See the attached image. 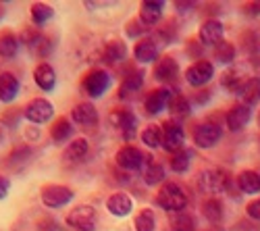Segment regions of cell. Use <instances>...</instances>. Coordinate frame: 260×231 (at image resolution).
Returning <instances> with one entry per match:
<instances>
[{
    "label": "cell",
    "mask_w": 260,
    "mask_h": 231,
    "mask_svg": "<svg viewBox=\"0 0 260 231\" xmlns=\"http://www.w3.org/2000/svg\"><path fill=\"white\" fill-rule=\"evenodd\" d=\"M156 202H158L160 208H165L167 213H181L185 208V204H187V198H185V192L177 183L169 181V183H165L160 187V192L156 196Z\"/></svg>",
    "instance_id": "cell-1"
},
{
    "label": "cell",
    "mask_w": 260,
    "mask_h": 231,
    "mask_svg": "<svg viewBox=\"0 0 260 231\" xmlns=\"http://www.w3.org/2000/svg\"><path fill=\"white\" fill-rule=\"evenodd\" d=\"M229 183H231L229 175L219 169H206L198 175V185L206 194H221L229 187Z\"/></svg>",
    "instance_id": "cell-2"
},
{
    "label": "cell",
    "mask_w": 260,
    "mask_h": 231,
    "mask_svg": "<svg viewBox=\"0 0 260 231\" xmlns=\"http://www.w3.org/2000/svg\"><path fill=\"white\" fill-rule=\"evenodd\" d=\"M183 140H185V134L177 121H167L162 125V148L167 152L175 154V152L183 150Z\"/></svg>",
    "instance_id": "cell-3"
},
{
    "label": "cell",
    "mask_w": 260,
    "mask_h": 231,
    "mask_svg": "<svg viewBox=\"0 0 260 231\" xmlns=\"http://www.w3.org/2000/svg\"><path fill=\"white\" fill-rule=\"evenodd\" d=\"M67 223L73 229H79V231H92L94 225H96V211H94V206H88V204L75 206L73 211L69 213V217H67Z\"/></svg>",
    "instance_id": "cell-4"
},
{
    "label": "cell",
    "mask_w": 260,
    "mask_h": 231,
    "mask_svg": "<svg viewBox=\"0 0 260 231\" xmlns=\"http://www.w3.org/2000/svg\"><path fill=\"white\" fill-rule=\"evenodd\" d=\"M221 138H223L221 127L212 121H206L193 129V142H196V146H200V148H212V146L221 142Z\"/></svg>",
    "instance_id": "cell-5"
},
{
    "label": "cell",
    "mask_w": 260,
    "mask_h": 231,
    "mask_svg": "<svg viewBox=\"0 0 260 231\" xmlns=\"http://www.w3.org/2000/svg\"><path fill=\"white\" fill-rule=\"evenodd\" d=\"M23 115H25L27 121L40 125V123H46V121L52 119V115H54V107H52L48 100H44V98H36V100H31L27 107L23 109Z\"/></svg>",
    "instance_id": "cell-6"
},
{
    "label": "cell",
    "mask_w": 260,
    "mask_h": 231,
    "mask_svg": "<svg viewBox=\"0 0 260 231\" xmlns=\"http://www.w3.org/2000/svg\"><path fill=\"white\" fill-rule=\"evenodd\" d=\"M73 198V192L64 185H46L42 187V202L48 208H60L64 204H69Z\"/></svg>",
    "instance_id": "cell-7"
},
{
    "label": "cell",
    "mask_w": 260,
    "mask_h": 231,
    "mask_svg": "<svg viewBox=\"0 0 260 231\" xmlns=\"http://www.w3.org/2000/svg\"><path fill=\"white\" fill-rule=\"evenodd\" d=\"M212 75H214L212 62H208V60H198V62H193V65L187 69L185 79H187L189 86L202 88V86H206V83L212 79Z\"/></svg>",
    "instance_id": "cell-8"
},
{
    "label": "cell",
    "mask_w": 260,
    "mask_h": 231,
    "mask_svg": "<svg viewBox=\"0 0 260 231\" xmlns=\"http://www.w3.org/2000/svg\"><path fill=\"white\" fill-rule=\"evenodd\" d=\"M108 86H111V77H108V73L102 71V69L90 71L83 79V90L88 92V96H92V98L102 96L108 90Z\"/></svg>",
    "instance_id": "cell-9"
},
{
    "label": "cell",
    "mask_w": 260,
    "mask_h": 231,
    "mask_svg": "<svg viewBox=\"0 0 260 231\" xmlns=\"http://www.w3.org/2000/svg\"><path fill=\"white\" fill-rule=\"evenodd\" d=\"M111 123L123 134L125 140H132L138 134V117L132 111H113L111 113Z\"/></svg>",
    "instance_id": "cell-10"
},
{
    "label": "cell",
    "mask_w": 260,
    "mask_h": 231,
    "mask_svg": "<svg viewBox=\"0 0 260 231\" xmlns=\"http://www.w3.org/2000/svg\"><path fill=\"white\" fill-rule=\"evenodd\" d=\"M115 160L125 171H138L144 167V154L138 148H134V146H125V148H121L117 152Z\"/></svg>",
    "instance_id": "cell-11"
},
{
    "label": "cell",
    "mask_w": 260,
    "mask_h": 231,
    "mask_svg": "<svg viewBox=\"0 0 260 231\" xmlns=\"http://www.w3.org/2000/svg\"><path fill=\"white\" fill-rule=\"evenodd\" d=\"M171 98H173V94H171L169 88H158V90H154V92L148 94V98H146V102H144V109H146L148 115H158L160 111L169 109Z\"/></svg>",
    "instance_id": "cell-12"
},
{
    "label": "cell",
    "mask_w": 260,
    "mask_h": 231,
    "mask_svg": "<svg viewBox=\"0 0 260 231\" xmlns=\"http://www.w3.org/2000/svg\"><path fill=\"white\" fill-rule=\"evenodd\" d=\"M223 23L221 21H216V19H208L202 23L200 27V42L206 46H216V44H221L223 42Z\"/></svg>",
    "instance_id": "cell-13"
},
{
    "label": "cell",
    "mask_w": 260,
    "mask_h": 231,
    "mask_svg": "<svg viewBox=\"0 0 260 231\" xmlns=\"http://www.w3.org/2000/svg\"><path fill=\"white\" fill-rule=\"evenodd\" d=\"M162 9H165L162 0H148V3H142L140 21L146 27H154L158 21L162 19Z\"/></svg>",
    "instance_id": "cell-14"
},
{
    "label": "cell",
    "mask_w": 260,
    "mask_h": 231,
    "mask_svg": "<svg viewBox=\"0 0 260 231\" xmlns=\"http://www.w3.org/2000/svg\"><path fill=\"white\" fill-rule=\"evenodd\" d=\"M71 117L77 125H81V127H94V125L98 123V111H96V107L92 102H79L73 109Z\"/></svg>",
    "instance_id": "cell-15"
},
{
    "label": "cell",
    "mask_w": 260,
    "mask_h": 231,
    "mask_svg": "<svg viewBox=\"0 0 260 231\" xmlns=\"http://www.w3.org/2000/svg\"><path fill=\"white\" fill-rule=\"evenodd\" d=\"M252 119V111L246 104H237L227 113V127L231 131H242Z\"/></svg>",
    "instance_id": "cell-16"
},
{
    "label": "cell",
    "mask_w": 260,
    "mask_h": 231,
    "mask_svg": "<svg viewBox=\"0 0 260 231\" xmlns=\"http://www.w3.org/2000/svg\"><path fill=\"white\" fill-rule=\"evenodd\" d=\"M179 75V65H177V60L175 58H171V56H165L156 62V67H154V77L162 83H169V81H175Z\"/></svg>",
    "instance_id": "cell-17"
},
{
    "label": "cell",
    "mask_w": 260,
    "mask_h": 231,
    "mask_svg": "<svg viewBox=\"0 0 260 231\" xmlns=\"http://www.w3.org/2000/svg\"><path fill=\"white\" fill-rule=\"evenodd\" d=\"M106 208H108V213H113L115 217H127L129 213H132L134 202H132V198H129L127 194L117 192V194H113L111 198H108Z\"/></svg>",
    "instance_id": "cell-18"
},
{
    "label": "cell",
    "mask_w": 260,
    "mask_h": 231,
    "mask_svg": "<svg viewBox=\"0 0 260 231\" xmlns=\"http://www.w3.org/2000/svg\"><path fill=\"white\" fill-rule=\"evenodd\" d=\"M34 79H36L40 90L50 92L54 88V83H56V73H54V69L48 65V62H42V65H38L36 71H34Z\"/></svg>",
    "instance_id": "cell-19"
},
{
    "label": "cell",
    "mask_w": 260,
    "mask_h": 231,
    "mask_svg": "<svg viewBox=\"0 0 260 231\" xmlns=\"http://www.w3.org/2000/svg\"><path fill=\"white\" fill-rule=\"evenodd\" d=\"M144 86V73L142 71H134L129 73L123 81H121V88H119V98H132L136 96Z\"/></svg>",
    "instance_id": "cell-20"
},
{
    "label": "cell",
    "mask_w": 260,
    "mask_h": 231,
    "mask_svg": "<svg viewBox=\"0 0 260 231\" xmlns=\"http://www.w3.org/2000/svg\"><path fill=\"white\" fill-rule=\"evenodd\" d=\"M19 94V79L5 71V73H0V100L3 102H13Z\"/></svg>",
    "instance_id": "cell-21"
},
{
    "label": "cell",
    "mask_w": 260,
    "mask_h": 231,
    "mask_svg": "<svg viewBox=\"0 0 260 231\" xmlns=\"http://www.w3.org/2000/svg\"><path fill=\"white\" fill-rule=\"evenodd\" d=\"M136 58L140 62H154L158 58V46L152 38H144L136 44Z\"/></svg>",
    "instance_id": "cell-22"
},
{
    "label": "cell",
    "mask_w": 260,
    "mask_h": 231,
    "mask_svg": "<svg viewBox=\"0 0 260 231\" xmlns=\"http://www.w3.org/2000/svg\"><path fill=\"white\" fill-rule=\"evenodd\" d=\"M88 152H90V144H88V140L79 138V140H73V142L67 146V150H64L62 158L67 160V162H81L85 156H88Z\"/></svg>",
    "instance_id": "cell-23"
},
{
    "label": "cell",
    "mask_w": 260,
    "mask_h": 231,
    "mask_svg": "<svg viewBox=\"0 0 260 231\" xmlns=\"http://www.w3.org/2000/svg\"><path fill=\"white\" fill-rule=\"evenodd\" d=\"M242 96L244 104L246 107H252V104H256L260 100V79L258 77H250L244 81V86L240 88V92H237Z\"/></svg>",
    "instance_id": "cell-24"
},
{
    "label": "cell",
    "mask_w": 260,
    "mask_h": 231,
    "mask_svg": "<svg viewBox=\"0 0 260 231\" xmlns=\"http://www.w3.org/2000/svg\"><path fill=\"white\" fill-rule=\"evenodd\" d=\"M235 181L244 194H258L260 192V173H256V171H242L235 177Z\"/></svg>",
    "instance_id": "cell-25"
},
{
    "label": "cell",
    "mask_w": 260,
    "mask_h": 231,
    "mask_svg": "<svg viewBox=\"0 0 260 231\" xmlns=\"http://www.w3.org/2000/svg\"><path fill=\"white\" fill-rule=\"evenodd\" d=\"M169 113L173 117V121H181V119H187L189 113H191V107L185 96H179V94H173L171 102H169Z\"/></svg>",
    "instance_id": "cell-26"
},
{
    "label": "cell",
    "mask_w": 260,
    "mask_h": 231,
    "mask_svg": "<svg viewBox=\"0 0 260 231\" xmlns=\"http://www.w3.org/2000/svg\"><path fill=\"white\" fill-rule=\"evenodd\" d=\"M202 213H204V217H206L208 223L219 225L223 221V202L219 198H208L202 204Z\"/></svg>",
    "instance_id": "cell-27"
},
{
    "label": "cell",
    "mask_w": 260,
    "mask_h": 231,
    "mask_svg": "<svg viewBox=\"0 0 260 231\" xmlns=\"http://www.w3.org/2000/svg\"><path fill=\"white\" fill-rule=\"evenodd\" d=\"M19 52V38L11 31H0V56L13 58Z\"/></svg>",
    "instance_id": "cell-28"
},
{
    "label": "cell",
    "mask_w": 260,
    "mask_h": 231,
    "mask_svg": "<svg viewBox=\"0 0 260 231\" xmlns=\"http://www.w3.org/2000/svg\"><path fill=\"white\" fill-rule=\"evenodd\" d=\"M142 177H144L146 185H158V183L165 179V169H162V164L148 160V164L142 167Z\"/></svg>",
    "instance_id": "cell-29"
},
{
    "label": "cell",
    "mask_w": 260,
    "mask_h": 231,
    "mask_svg": "<svg viewBox=\"0 0 260 231\" xmlns=\"http://www.w3.org/2000/svg\"><path fill=\"white\" fill-rule=\"evenodd\" d=\"M171 227L175 231H196V219L189 213H173L171 215Z\"/></svg>",
    "instance_id": "cell-30"
},
{
    "label": "cell",
    "mask_w": 260,
    "mask_h": 231,
    "mask_svg": "<svg viewBox=\"0 0 260 231\" xmlns=\"http://www.w3.org/2000/svg\"><path fill=\"white\" fill-rule=\"evenodd\" d=\"M142 142L148 146V148H160L162 146V127H158V125H148V127L142 131Z\"/></svg>",
    "instance_id": "cell-31"
},
{
    "label": "cell",
    "mask_w": 260,
    "mask_h": 231,
    "mask_svg": "<svg viewBox=\"0 0 260 231\" xmlns=\"http://www.w3.org/2000/svg\"><path fill=\"white\" fill-rule=\"evenodd\" d=\"M104 58L108 60V62H119V60H123L125 58V54H127V48H125V44L123 42H119V40H115V42H108V44L104 46Z\"/></svg>",
    "instance_id": "cell-32"
},
{
    "label": "cell",
    "mask_w": 260,
    "mask_h": 231,
    "mask_svg": "<svg viewBox=\"0 0 260 231\" xmlns=\"http://www.w3.org/2000/svg\"><path fill=\"white\" fill-rule=\"evenodd\" d=\"M71 121L67 119H58L54 125H52V129H50V136L54 142H64V140H69L71 138Z\"/></svg>",
    "instance_id": "cell-33"
},
{
    "label": "cell",
    "mask_w": 260,
    "mask_h": 231,
    "mask_svg": "<svg viewBox=\"0 0 260 231\" xmlns=\"http://www.w3.org/2000/svg\"><path fill=\"white\" fill-rule=\"evenodd\" d=\"M214 58H216V62H221V65H229V62H233V58H235L233 44H229V42H221V44H216Z\"/></svg>",
    "instance_id": "cell-34"
},
{
    "label": "cell",
    "mask_w": 260,
    "mask_h": 231,
    "mask_svg": "<svg viewBox=\"0 0 260 231\" xmlns=\"http://www.w3.org/2000/svg\"><path fill=\"white\" fill-rule=\"evenodd\" d=\"M52 15H54V11H52L48 5H44V3H36V5H31V19H34V23H38V25H42V23H46V21H50Z\"/></svg>",
    "instance_id": "cell-35"
},
{
    "label": "cell",
    "mask_w": 260,
    "mask_h": 231,
    "mask_svg": "<svg viewBox=\"0 0 260 231\" xmlns=\"http://www.w3.org/2000/svg\"><path fill=\"white\" fill-rule=\"evenodd\" d=\"M244 81L246 79H242V75L240 73H237V71H233V69H229L227 73H223L221 75V83H223V86L229 90V92H240V88L244 86Z\"/></svg>",
    "instance_id": "cell-36"
},
{
    "label": "cell",
    "mask_w": 260,
    "mask_h": 231,
    "mask_svg": "<svg viewBox=\"0 0 260 231\" xmlns=\"http://www.w3.org/2000/svg\"><path fill=\"white\" fill-rule=\"evenodd\" d=\"M189 152L187 150H179L175 154H171V171L175 173H185L189 169Z\"/></svg>",
    "instance_id": "cell-37"
},
{
    "label": "cell",
    "mask_w": 260,
    "mask_h": 231,
    "mask_svg": "<svg viewBox=\"0 0 260 231\" xmlns=\"http://www.w3.org/2000/svg\"><path fill=\"white\" fill-rule=\"evenodd\" d=\"M136 229L138 231H156V219H154L152 211L144 208V211L136 217Z\"/></svg>",
    "instance_id": "cell-38"
},
{
    "label": "cell",
    "mask_w": 260,
    "mask_h": 231,
    "mask_svg": "<svg viewBox=\"0 0 260 231\" xmlns=\"http://www.w3.org/2000/svg\"><path fill=\"white\" fill-rule=\"evenodd\" d=\"M244 46H246L250 52H260V31H258V29H250V31L244 36Z\"/></svg>",
    "instance_id": "cell-39"
},
{
    "label": "cell",
    "mask_w": 260,
    "mask_h": 231,
    "mask_svg": "<svg viewBox=\"0 0 260 231\" xmlns=\"http://www.w3.org/2000/svg\"><path fill=\"white\" fill-rule=\"evenodd\" d=\"M31 48H34L40 56H46V54H50V52H52V42H50L48 38H44V36H38V38L34 40Z\"/></svg>",
    "instance_id": "cell-40"
},
{
    "label": "cell",
    "mask_w": 260,
    "mask_h": 231,
    "mask_svg": "<svg viewBox=\"0 0 260 231\" xmlns=\"http://www.w3.org/2000/svg\"><path fill=\"white\" fill-rule=\"evenodd\" d=\"M31 156V150L27 148V146H21V148H17L13 154H11V164H15V162H25L27 158Z\"/></svg>",
    "instance_id": "cell-41"
},
{
    "label": "cell",
    "mask_w": 260,
    "mask_h": 231,
    "mask_svg": "<svg viewBox=\"0 0 260 231\" xmlns=\"http://www.w3.org/2000/svg\"><path fill=\"white\" fill-rule=\"evenodd\" d=\"M246 213H248L250 219L260 221V198H258V200H252V202L246 206Z\"/></svg>",
    "instance_id": "cell-42"
},
{
    "label": "cell",
    "mask_w": 260,
    "mask_h": 231,
    "mask_svg": "<svg viewBox=\"0 0 260 231\" xmlns=\"http://www.w3.org/2000/svg\"><path fill=\"white\" fill-rule=\"evenodd\" d=\"M127 27H129V29H127V34H129V36H134V38H136V36H140V34H144V31H146V29H144V27H146V25H144V23H142V21H140V23H138V21H132V23H129V25H127Z\"/></svg>",
    "instance_id": "cell-43"
},
{
    "label": "cell",
    "mask_w": 260,
    "mask_h": 231,
    "mask_svg": "<svg viewBox=\"0 0 260 231\" xmlns=\"http://www.w3.org/2000/svg\"><path fill=\"white\" fill-rule=\"evenodd\" d=\"M244 11H246V15H250V17H260V3H248V5L244 7Z\"/></svg>",
    "instance_id": "cell-44"
},
{
    "label": "cell",
    "mask_w": 260,
    "mask_h": 231,
    "mask_svg": "<svg viewBox=\"0 0 260 231\" xmlns=\"http://www.w3.org/2000/svg\"><path fill=\"white\" fill-rule=\"evenodd\" d=\"M9 190H11V181H9L7 177H3V175H0V200H3V198H7Z\"/></svg>",
    "instance_id": "cell-45"
},
{
    "label": "cell",
    "mask_w": 260,
    "mask_h": 231,
    "mask_svg": "<svg viewBox=\"0 0 260 231\" xmlns=\"http://www.w3.org/2000/svg\"><path fill=\"white\" fill-rule=\"evenodd\" d=\"M235 231H260V227H258V225H250V223L242 221V223H237V225H235Z\"/></svg>",
    "instance_id": "cell-46"
},
{
    "label": "cell",
    "mask_w": 260,
    "mask_h": 231,
    "mask_svg": "<svg viewBox=\"0 0 260 231\" xmlns=\"http://www.w3.org/2000/svg\"><path fill=\"white\" fill-rule=\"evenodd\" d=\"M160 36H162V40H165V42L173 40V38H175V27H173V25H167L165 29H160Z\"/></svg>",
    "instance_id": "cell-47"
},
{
    "label": "cell",
    "mask_w": 260,
    "mask_h": 231,
    "mask_svg": "<svg viewBox=\"0 0 260 231\" xmlns=\"http://www.w3.org/2000/svg\"><path fill=\"white\" fill-rule=\"evenodd\" d=\"M193 7V3H177V9L179 11H189Z\"/></svg>",
    "instance_id": "cell-48"
},
{
    "label": "cell",
    "mask_w": 260,
    "mask_h": 231,
    "mask_svg": "<svg viewBox=\"0 0 260 231\" xmlns=\"http://www.w3.org/2000/svg\"><path fill=\"white\" fill-rule=\"evenodd\" d=\"M208 231H223V229H219V227H214V229H208Z\"/></svg>",
    "instance_id": "cell-49"
},
{
    "label": "cell",
    "mask_w": 260,
    "mask_h": 231,
    "mask_svg": "<svg viewBox=\"0 0 260 231\" xmlns=\"http://www.w3.org/2000/svg\"><path fill=\"white\" fill-rule=\"evenodd\" d=\"M258 123H260V113H258Z\"/></svg>",
    "instance_id": "cell-50"
}]
</instances>
